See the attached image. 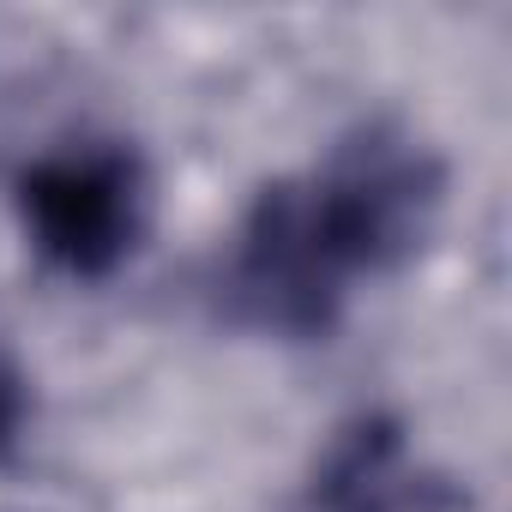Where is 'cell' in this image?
Instances as JSON below:
<instances>
[{
	"label": "cell",
	"mask_w": 512,
	"mask_h": 512,
	"mask_svg": "<svg viewBox=\"0 0 512 512\" xmlns=\"http://www.w3.org/2000/svg\"><path fill=\"white\" fill-rule=\"evenodd\" d=\"M440 205L428 151L398 133H362L320 169L260 193L235 235L229 290L272 332H326L356 284L410 260Z\"/></svg>",
	"instance_id": "6da1fadb"
},
{
	"label": "cell",
	"mask_w": 512,
	"mask_h": 512,
	"mask_svg": "<svg viewBox=\"0 0 512 512\" xmlns=\"http://www.w3.org/2000/svg\"><path fill=\"white\" fill-rule=\"evenodd\" d=\"M31 247L67 278H109L145 235L151 181L121 145H67L19 175Z\"/></svg>",
	"instance_id": "7a4b0ae2"
}]
</instances>
